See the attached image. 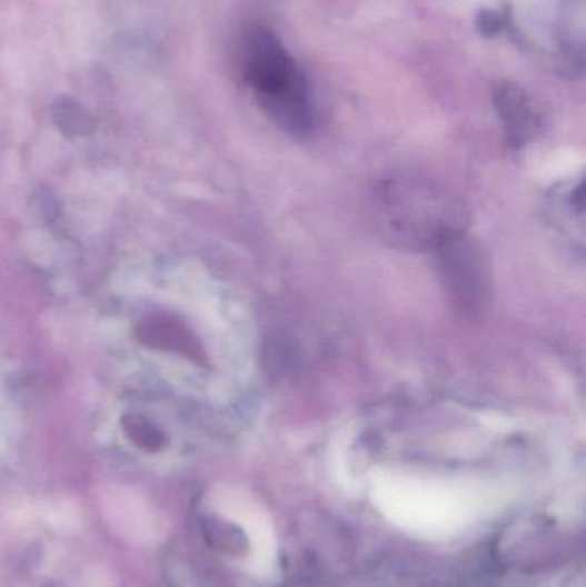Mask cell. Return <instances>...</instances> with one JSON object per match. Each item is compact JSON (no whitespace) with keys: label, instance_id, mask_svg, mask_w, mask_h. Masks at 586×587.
<instances>
[{"label":"cell","instance_id":"cell-3","mask_svg":"<svg viewBox=\"0 0 586 587\" xmlns=\"http://www.w3.org/2000/svg\"><path fill=\"white\" fill-rule=\"evenodd\" d=\"M439 270L447 292L461 308H481L488 294L487 263L465 233L437 249Z\"/></svg>","mask_w":586,"mask_h":587},{"label":"cell","instance_id":"cell-2","mask_svg":"<svg viewBox=\"0 0 586 587\" xmlns=\"http://www.w3.org/2000/svg\"><path fill=\"white\" fill-rule=\"evenodd\" d=\"M248 40L246 76L265 109L289 131H308L314 116L307 83L279 38L269 28L258 27Z\"/></svg>","mask_w":586,"mask_h":587},{"label":"cell","instance_id":"cell-4","mask_svg":"<svg viewBox=\"0 0 586 587\" xmlns=\"http://www.w3.org/2000/svg\"><path fill=\"white\" fill-rule=\"evenodd\" d=\"M496 109L510 143L525 145L537 125L526 94L516 84L504 83L496 93Z\"/></svg>","mask_w":586,"mask_h":587},{"label":"cell","instance_id":"cell-1","mask_svg":"<svg viewBox=\"0 0 586 587\" xmlns=\"http://www.w3.org/2000/svg\"><path fill=\"white\" fill-rule=\"evenodd\" d=\"M374 215L384 238L409 251L434 252L465 233L461 201L427 178L384 181L374 196Z\"/></svg>","mask_w":586,"mask_h":587},{"label":"cell","instance_id":"cell-7","mask_svg":"<svg viewBox=\"0 0 586 587\" xmlns=\"http://www.w3.org/2000/svg\"><path fill=\"white\" fill-rule=\"evenodd\" d=\"M477 28L484 37H494L503 30V18L491 9L478 12Z\"/></svg>","mask_w":586,"mask_h":587},{"label":"cell","instance_id":"cell-6","mask_svg":"<svg viewBox=\"0 0 586 587\" xmlns=\"http://www.w3.org/2000/svg\"><path fill=\"white\" fill-rule=\"evenodd\" d=\"M126 429H128V435L131 437V440L140 445V447L147 448V450H157L162 445V435L150 422L143 421V419H131L126 425Z\"/></svg>","mask_w":586,"mask_h":587},{"label":"cell","instance_id":"cell-5","mask_svg":"<svg viewBox=\"0 0 586 587\" xmlns=\"http://www.w3.org/2000/svg\"><path fill=\"white\" fill-rule=\"evenodd\" d=\"M201 531H203L208 545L212 546V550L232 555V557H241L248 551V539H246L245 533L229 520L207 517L201 523Z\"/></svg>","mask_w":586,"mask_h":587}]
</instances>
